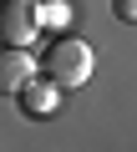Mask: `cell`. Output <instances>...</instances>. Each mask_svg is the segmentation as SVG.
<instances>
[{
  "instance_id": "obj_1",
  "label": "cell",
  "mask_w": 137,
  "mask_h": 152,
  "mask_svg": "<svg viewBox=\"0 0 137 152\" xmlns=\"http://www.w3.org/2000/svg\"><path fill=\"white\" fill-rule=\"evenodd\" d=\"M92 66H97V56H92V46L76 41V36H56L51 51L36 61V71L46 76V81H56V86H86V81H92Z\"/></svg>"
},
{
  "instance_id": "obj_2",
  "label": "cell",
  "mask_w": 137,
  "mask_h": 152,
  "mask_svg": "<svg viewBox=\"0 0 137 152\" xmlns=\"http://www.w3.org/2000/svg\"><path fill=\"white\" fill-rule=\"evenodd\" d=\"M41 36V0H0V46H31Z\"/></svg>"
},
{
  "instance_id": "obj_3",
  "label": "cell",
  "mask_w": 137,
  "mask_h": 152,
  "mask_svg": "<svg viewBox=\"0 0 137 152\" xmlns=\"http://www.w3.org/2000/svg\"><path fill=\"white\" fill-rule=\"evenodd\" d=\"M36 76V56L26 46H0V96H15Z\"/></svg>"
},
{
  "instance_id": "obj_4",
  "label": "cell",
  "mask_w": 137,
  "mask_h": 152,
  "mask_svg": "<svg viewBox=\"0 0 137 152\" xmlns=\"http://www.w3.org/2000/svg\"><path fill=\"white\" fill-rule=\"evenodd\" d=\"M15 102L26 107V117H51V112L61 107V86L46 81V76H31V81L15 91Z\"/></svg>"
},
{
  "instance_id": "obj_5",
  "label": "cell",
  "mask_w": 137,
  "mask_h": 152,
  "mask_svg": "<svg viewBox=\"0 0 137 152\" xmlns=\"http://www.w3.org/2000/svg\"><path fill=\"white\" fill-rule=\"evenodd\" d=\"M41 26H51V31L71 26V0H41Z\"/></svg>"
},
{
  "instance_id": "obj_6",
  "label": "cell",
  "mask_w": 137,
  "mask_h": 152,
  "mask_svg": "<svg viewBox=\"0 0 137 152\" xmlns=\"http://www.w3.org/2000/svg\"><path fill=\"white\" fill-rule=\"evenodd\" d=\"M112 15L122 26H137V0H112Z\"/></svg>"
}]
</instances>
